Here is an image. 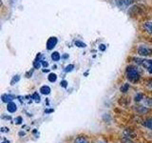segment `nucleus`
<instances>
[{
  "label": "nucleus",
  "instance_id": "obj_4",
  "mask_svg": "<svg viewBox=\"0 0 152 143\" xmlns=\"http://www.w3.org/2000/svg\"><path fill=\"white\" fill-rule=\"evenodd\" d=\"M1 98H2V101H3V102L9 103V102H12V100H13L14 98H15V97H14V95H12V94H3V95H2Z\"/></svg>",
  "mask_w": 152,
  "mask_h": 143
},
{
  "label": "nucleus",
  "instance_id": "obj_6",
  "mask_svg": "<svg viewBox=\"0 0 152 143\" xmlns=\"http://www.w3.org/2000/svg\"><path fill=\"white\" fill-rule=\"evenodd\" d=\"M142 27H144V29L145 30L146 32L150 33V35H152V22H145L144 23V25H142Z\"/></svg>",
  "mask_w": 152,
  "mask_h": 143
},
{
  "label": "nucleus",
  "instance_id": "obj_9",
  "mask_svg": "<svg viewBox=\"0 0 152 143\" xmlns=\"http://www.w3.org/2000/svg\"><path fill=\"white\" fill-rule=\"evenodd\" d=\"M144 125L148 129H150V130H152V118H147L144 122Z\"/></svg>",
  "mask_w": 152,
  "mask_h": 143
},
{
  "label": "nucleus",
  "instance_id": "obj_16",
  "mask_svg": "<svg viewBox=\"0 0 152 143\" xmlns=\"http://www.w3.org/2000/svg\"><path fill=\"white\" fill-rule=\"evenodd\" d=\"M75 45L78 46L79 48H85L86 46H87V45L85 44V43L81 42V41H75Z\"/></svg>",
  "mask_w": 152,
  "mask_h": 143
},
{
  "label": "nucleus",
  "instance_id": "obj_27",
  "mask_svg": "<svg viewBox=\"0 0 152 143\" xmlns=\"http://www.w3.org/2000/svg\"><path fill=\"white\" fill-rule=\"evenodd\" d=\"M19 135H20V136H24V135H25V133H22V132H21L20 133H19Z\"/></svg>",
  "mask_w": 152,
  "mask_h": 143
},
{
  "label": "nucleus",
  "instance_id": "obj_11",
  "mask_svg": "<svg viewBox=\"0 0 152 143\" xmlns=\"http://www.w3.org/2000/svg\"><path fill=\"white\" fill-rule=\"evenodd\" d=\"M128 89H129V84L126 83V84H124L121 87V92L122 93H126Z\"/></svg>",
  "mask_w": 152,
  "mask_h": 143
},
{
  "label": "nucleus",
  "instance_id": "obj_23",
  "mask_svg": "<svg viewBox=\"0 0 152 143\" xmlns=\"http://www.w3.org/2000/svg\"><path fill=\"white\" fill-rule=\"evenodd\" d=\"M43 66H44L45 67V68H46V67H48V65H49V64H48V62L47 61H43Z\"/></svg>",
  "mask_w": 152,
  "mask_h": 143
},
{
  "label": "nucleus",
  "instance_id": "obj_26",
  "mask_svg": "<svg viewBox=\"0 0 152 143\" xmlns=\"http://www.w3.org/2000/svg\"><path fill=\"white\" fill-rule=\"evenodd\" d=\"M148 87H149V88H152V81H151V82L149 83V85H148Z\"/></svg>",
  "mask_w": 152,
  "mask_h": 143
},
{
  "label": "nucleus",
  "instance_id": "obj_15",
  "mask_svg": "<svg viewBox=\"0 0 152 143\" xmlns=\"http://www.w3.org/2000/svg\"><path fill=\"white\" fill-rule=\"evenodd\" d=\"M22 122H23V118H22L21 116H18V117H16L15 119H14V123L17 124V125H19V124H21Z\"/></svg>",
  "mask_w": 152,
  "mask_h": 143
},
{
  "label": "nucleus",
  "instance_id": "obj_3",
  "mask_svg": "<svg viewBox=\"0 0 152 143\" xmlns=\"http://www.w3.org/2000/svg\"><path fill=\"white\" fill-rule=\"evenodd\" d=\"M57 42H58V40H57L56 37H50L47 41V49L52 50L56 46Z\"/></svg>",
  "mask_w": 152,
  "mask_h": 143
},
{
  "label": "nucleus",
  "instance_id": "obj_22",
  "mask_svg": "<svg viewBox=\"0 0 152 143\" xmlns=\"http://www.w3.org/2000/svg\"><path fill=\"white\" fill-rule=\"evenodd\" d=\"M99 49L101 50V51H104V50H106V46H104V44H101V45L99 46Z\"/></svg>",
  "mask_w": 152,
  "mask_h": 143
},
{
  "label": "nucleus",
  "instance_id": "obj_18",
  "mask_svg": "<svg viewBox=\"0 0 152 143\" xmlns=\"http://www.w3.org/2000/svg\"><path fill=\"white\" fill-rule=\"evenodd\" d=\"M41 61H38V60H36V61H34V63H33V67H34L35 69H39L40 67H41V63H40Z\"/></svg>",
  "mask_w": 152,
  "mask_h": 143
},
{
  "label": "nucleus",
  "instance_id": "obj_19",
  "mask_svg": "<svg viewBox=\"0 0 152 143\" xmlns=\"http://www.w3.org/2000/svg\"><path fill=\"white\" fill-rule=\"evenodd\" d=\"M145 105L147 107H152V98H147L145 100Z\"/></svg>",
  "mask_w": 152,
  "mask_h": 143
},
{
  "label": "nucleus",
  "instance_id": "obj_21",
  "mask_svg": "<svg viewBox=\"0 0 152 143\" xmlns=\"http://www.w3.org/2000/svg\"><path fill=\"white\" fill-rule=\"evenodd\" d=\"M61 86H62V87L66 88V86H68V82H66V80H63V81H62V82H61Z\"/></svg>",
  "mask_w": 152,
  "mask_h": 143
},
{
  "label": "nucleus",
  "instance_id": "obj_14",
  "mask_svg": "<svg viewBox=\"0 0 152 143\" xmlns=\"http://www.w3.org/2000/svg\"><path fill=\"white\" fill-rule=\"evenodd\" d=\"M19 80H20V76H19V75L13 76V78H12V81H11V84H12V85H14V83L18 82Z\"/></svg>",
  "mask_w": 152,
  "mask_h": 143
},
{
  "label": "nucleus",
  "instance_id": "obj_7",
  "mask_svg": "<svg viewBox=\"0 0 152 143\" xmlns=\"http://www.w3.org/2000/svg\"><path fill=\"white\" fill-rule=\"evenodd\" d=\"M40 92L43 94L48 95V94H50V88L49 87V86H46V85L42 86V87L40 88Z\"/></svg>",
  "mask_w": 152,
  "mask_h": 143
},
{
  "label": "nucleus",
  "instance_id": "obj_17",
  "mask_svg": "<svg viewBox=\"0 0 152 143\" xmlns=\"http://www.w3.org/2000/svg\"><path fill=\"white\" fill-rule=\"evenodd\" d=\"M142 98H144V97H142V94H137L135 97V101H141Z\"/></svg>",
  "mask_w": 152,
  "mask_h": 143
},
{
  "label": "nucleus",
  "instance_id": "obj_24",
  "mask_svg": "<svg viewBox=\"0 0 152 143\" xmlns=\"http://www.w3.org/2000/svg\"><path fill=\"white\" fill-rule=\"evenodd\" d=\"M1 132H9V129H7V128H2V130H1Z\"/></svg>",
  "mask_w": 152,
  "mask_h": 143
},
{
  "label": "nucleus",
  "instance_id": "obj_25",
  "mask_svg": "<svg viewBox=\"0 0 152 143\" xmlns=\"http://www.w3.org/2000/svg\"><path fill=\"white\" fill-rule=\"evenodd\" d=\"M147 70H148V72H149V73H150V74H152V64L150 65V67H149V68H148V69H147Z\"/></svg>",
  "mask_w": 152,
  "mask_h": 143
},
{
  "label": "nucleus",
  "instance_id": "obj_1",
  "mask_svg": "<svg viewBox=\"0 0 152 143\" xmlns=\"http://www.w3.org/2000/svg\"><path fill=\"white\" fill-rule=\"evenodd\" d=\"M126 77L131 82H137L140 79V74L137 69L133 68V67H128L126 70Z\"/></svg>",
  "mask_w": 152,
  "mask_h": 143
},
{
  "label": "nucleus",
  "instance_id": "obj_20",
  "mask_svg": "<svg viewBox=\"0 0 152 143\" xmlns=\"http://www.w3.org/2000/svg\"><path fill=\"white\" fill-rule=\"evenodd\" d=\"M74 68V66L72 65V64H70V65H69V66H66V72H71V71H72V69Z\"/></svg>",
  "mask_w": 152,
  "mask_h": 143
},
{
  "label": "nucleus",
  "instance_id": "obj_10",
  "mask_svg": "<svg viewBox=\"0 0 152 143\" xmlns=\"http://www.w3.org/2000/svg\"><path fill=\"white\" fill-rule=\"evenodd\" d=\"M48 78L50 81V82H55L56 79H57V75L55 74H50L49 76H48Z\"/></svg>",
  "mask_w": 152,
  "mask_h": 143
},
{
  "label": "nucleus",
  "instance_id": "obj_2",
  "mask_svg": "<svg viewBox=\"0 0 152 143\" xmlns=\"http://www.w3.org/2000/svg\"><path fill=\"white\" fill-rule=\"evenodd\" d=\"M138 54L142 56L150 55L152 54V49H150L149 47H147L145 45H141L139 48H138Z\"/></svg>",
  "mask_w": 152,
  "mask_h": 143
},
{
  "label": "nucleus",
  "instance_id": "obj_12",
  "mask_svg": "<svg viewBox=\"0 0 152 143\" xmlns=\"http://www.w3.org/2000/svg\"><path fill=\"white\" fill-rule=\"evenodd\" d=\"M32 99H34V101L35 102H40V100H41V98H40V95L38 94V93H34L32 94Z\"/></svg>",
  "mask_w": 152,
  "mask_h": 143
},
{
  "label": "nucleus",
  "instance_id": "obj_5",
  "mask_svg": "<svg viewBox=\"0 0 152 143\" xmlns=\"http://www.w3.org/2000/svg\"><path fill=\"white\" fill-rule=\"evenodd\" d=\"M7 110L8 112L10 113H15L17 111V107H16V104L14 102H9L8 105H7Z\"/></svg>",
  "mask_w": 152,
  "mask_h": 143
},
{
  "label": "nucleus",
  "instance_id": "obj_13",
  "mask_svg": "<svg viewBox=\"0 0 152 143\" xmlns=\"http://www.w3.org/2000/svg\"><path fill=\"white\" fill-rule=\"evenodd\" d=\"M75 143H88V141L86 139L85 137H78V138H76Z\"/></svg>",
  "mask_w": 152,
  "mask_h": 143
},
{
  "label": "nucleus",
  "instance_id": "obj_8",
  "mask_svg": "<svg viewBox=\"0 0 152 143\" xmlns=\"http://www.w3.org/2000/svg\"><path fill=\"white\" fill-rule=\"evenodd\" d=\"M51 58L53 61H59L61 58V55L58 52H54L53 54H51Z\"/></svg>",
  "mask_w": 152,
  "mask_h": 143
}]
</instances>
